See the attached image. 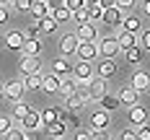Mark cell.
<instances>
[{"label":"cell","mask_w":150,"mask_h":140,"mask_svg":"<svg viewBox=\"0 0 150 140\" xmlns=\"http://www.w3.org/2000/svg\"><path fill=\"white\" fill-rule=\"evenodd\" d=\"M96 49H98V57H101V60H114L117 52H119L117 36H104V39H98V42H96Z\"/></svg>","instance_id":"obj_1"},{"label":"cell","mask_w":150,"mask_h":140,"mask_svg":"<svg viewBox=\"0 0 150 140\" xmlns=\"http://www.w3.org/2000/svg\"><path fill=\"white\" fill-rule=\"evenodd\" d=\"M93 75H96V70H93V62L78 60V62L73 65V78H75V80H80V83H88Z\"/></svg>","instance_id":"obj_2"},{"label":"cell","mask_w":150,"mask_h":140,"mask_svg":"<svg viewBox=\"0 0 150 140\" xmlns=\"http://www.w3.org/2000/svg\"><path fill=\"white\" fill-rule=\"evenodd\" d=\"M23 80H11V83H3V99H11V101H21L23 99Z\"/></svg>","instance_id":"obj_3"},{"label":"cell","mask_w":150,"mask_h":140,"mask_svg":"<svg viewBox=\"0 0 150 140\" xmlns=\"http://www.w3.org/2000/svg\"><path fill=\"white\" fill-rule=\"evenodd\" d=\"M78 44H80V39L75 36L73 31L62 34V36H60V55H62V57H70V55H75Z\"/></svg>","instance_id":"obj_4"},{"label":"cell","mask_w":150,"mask_h":140,"mask_svg":"<svg viewBox=\"0 0 150 140\" xmlns=\"http://www.w3.org/2000/svg\"><path fill=\"white\" fill-rule=\"evenodd\" d=\"M86 88H88V101H98L106 93V78H96L93 75L88 83H86Z\"/></svg>","instance_id":"obj_5"},{"label":"cell","mask_w":150,"mask_h":140,"mask_svg":"<svg viewBox=\"0 0 150 140\" xmlns=\"http://www.w3.org/2000/svg\"><path fill=\"white\" fill-rule=\"evenodd\" d=\"M18 127H21L23 132H36V130H42V127H44V122H42L39 112H34V109H31L29 114L21 119V124H18Z\"/></svg>","instance_id":"obj_6"},{"label":"cell","mask_w":150,"mask_h":140,"mask_svg":"<svg viewBox=\"0 0 150 140\" xmlns=\"http://www.w3.org/2000/svg\"><path fill=\"white\" fill-rule=\"evenodd\" d=\"M122 18H124V11H119L117 5H111V8H104V13H101V21H104L106 26H111V29L122 26Z\"/></svg>","instance_id":"obj_7"},{"label":"cell","mask_w":150,"mask_h":140,"mask_svg":"<svg viewBox=\"0 0 150 140\" xmlns=\"http://www.w3.org/2000/svg\"><path fill=\"white\" fill-rule=\"evenodd\" d=\"M18 70L23 73V75H34V73H42V60L39 57H21V62H18Z\"/></svg>","instance_id":"obj_8"},{"label":"cell","mask_w":150,"mask_h":140,"mask_svg":"<svg viewBox=\"0 0 150 140\" xmlns=\"http://www.w3.org/2000/svg\"><path fill=\"white\" fill-rule=\"evenodd\" d=\"M75 55H78L80 60H86V62H93V57H98L96 42H80V44H78V49H75Z\"/></svg>","instance_id":"obj_9"},{"label":"cell","mask_w":150,"mask_h":140,"mask_svg":"<svg viewBox=\"0 0 150 140\" xmlns=\"http://www.w3.org/2000/svg\"><path fill=\"white\" fill-rule=\"evenodd\" d=\"M52 73H54L57 78L73 75V65H70V60H67V57H54V62H52Z\"/></svg>","instance_id":"obj_10"},{"label":"cell","mask_w":150,"mask_h":140,"mask_svg":"<svg viewBox=\"0 0 150 140\" xmlns=\"http://www.w3.org/2000/svg\"><path fill=\"white\" fill-rule=\"evenodd\" d=\"M75 36H78L80 42H96L98 29H96V23H80V26H78V31H75Z\"/></svg>","instance_id":"obj_11"},{"label":"cell","mask_w":150,"mask_h":140,"mask_svg":"<svg viewBox=\"0 0 150 140\" xmlns=\"http://www.w3.org/2000/svg\"><path fill=\"white\" fill-rule=\"evenodd\" d=\"M129 122L137 124V127H142V124H148V109L135 104V107H129Z\"/></svg>","instance_id":"obj_12"},{"label":"cell","mask_w":150,"mask_h":140,"mask_svg":"<svg viewBox=\"0 0 150 140\" xmlns=\"http://www.w3.org/2000/svg\"><path fill=\"white\" fill-rule=\"evenodd\" d=\"M148 86H150V75H148V73H142V70H140V73L132 75V83H129V88H132V91L142 93V91H148Z\"/></svg>","instance_id":"obj_13"},{"label":"cell","mask_w":150,"mask_h":140,"mask_svg":"<svg viewBox=\"0 0 150 140\" xmlns=\"http://www.w3.org/2000/svg\"><path fill=\"white\" fill-rule=\"evenodd\" d=\"M117 47L119 49H132V47H137V34H129V31H119V36H117Z\"/></svg>","instance_id":"obj_14"},{"label":"cell","mask_w":150,"mask_h":140,"mask_svg":"<svg viewBox=\"0 0 150 140\" xmlns=\"http://www.w3.org/2000/svg\"><path fill=\"white\" fill-rule=\"evenodd\" d=\"M23 42H26L23 31H8V34H5V47H8V49H21Z\"/></svg>","instance_id":"obj_15"},{"label":"cell","mask_w":150,"mask_h":140,"mask_svg":"<svg viewBox=\"0 0 150 140\" xmlns=\"http://www.w3.org/2000/svg\"><path fill=\"white\" fill-rule=\"evenodd\" d=\"M21 52L26 57H39L42 55V39H26L23 47H21Z\"/></svg>","instance_id":"obj_16"},{"label":"cell","mask_w":150,"mask_h":140,"mask_svg":"<svg viewBox=\"0 0 150 140\" xmlns=\"http://www.w3.org/2000/svg\"><path fill=\"white\" fill-rule=\"evenodd\" d=\"M122 31H129V34L142 31V21H140V16H124V18H122Z\"/></svg>","instance_id":"obj_17"},{"label":"cell","mask_w":150,"mask_h":140,"mask_svg":"<svg viewBox=\"0 0 150 140\" xmlns=\"http://www.w3.org/2000/svg\"><path fill=\"white\" fill-rule=\"evenodd\" d=\"M91 127L93 130H106L109 127V112H104V109L101 112H93L91 114Z\"/></svg>","instance_id":"obj_18"},{"label":"cell","mask_w":150,"mask_h":140,"mask_svg":"<svg viewBox=\"0 0 150 140\" xmlns=\"http://www.w3.org/2000/svg\"><path fill=\"white\" fill-rule=\"evenodd\" d=\"M42 91H47V93H57V91H60V78L54 75V73L42 75Z\"/></svg>","instance_id":"obj_19"},{"label":"cell","mask_w":150,"mask_h":140,"mask_svg":"<svg viewBox=\"0 0 150 140\" xmlns=\"http://www.w3.org/2000/svg\"><path fill=\"white\" fill-rule=\"evenodd\" d=\"M137 96H140L137 91H132L129 86H124L117 99H119V104H124V107H135V104H137Z\"/></svg>","instance_id":"obj_20"},{"label":"cell","mask_w":150,"mask_h":140,"mask_svg":"<svg viewBox=\"0 0 150 140\" xmlns=\"http://www.w3.org/2000/svg\"><path fill=\"white\" fill-rule=\"evenodd\" d=\"M29 112H31V107L23 101V99H21V101H13V107H11V119H18V122H21Z\"/></svg>","instance_id":"obj_21"},{"label":"cell","mask_w":150,"mask_h":140,"mask_svg":"<svg viewBox=\"0 0 150 140\" xmlns=\"http://www.w3.org/2000/svg\"><path fill=\"white\" fill-rule=\"evenodd\" d=\"M39 117H42V122H44V124H49V122H60V119H65V112H62V109L49 107V109H44Z\"/></svg>","instance_id":"obj_22"},{"label":"cell","mask_w":150,"mask_h":140,"mask_svg":"<svg viewBox=\"0 0 150 140\" xmlns=\"http://www.w3.org/2000/svg\"><path fill=\"white\" fill-rule=\"evenodd\" d=\"M49 16L57 21V26H60V23H67V21H73V13H70L65 5H57L54 11H49Z\"/></svg>","instance_id":"obj_23"},{"label":"cell","mask_w":150,"mask_h":140,"mask_svg":"<svg viewBox=\"0 0 150 140\" xmlns=\"http://www.w3.org/2000/svg\"><path fill=\"white\" fill-rule=\"evenodd\" d=\"M44 127H47V132H49L54 140H62V138H65V130H67L62 119H60V122H49V124H44Z\"/></svg>","instance_id":"obj_24"},{"label":"cell","mask_w":150,"mask_h":140,"mask_svg":"<svg viewBox=\"0 0 150 140\" xmlns=\"http://www.w3.org/2000/svg\"><path fill=\"white\" fill-rule=\"evenodd\" d=\"M75 86H78V80H75L73 75L60 78V91H57V93H62V96H70V93L75 91Z\"/></svg>","instance_id":"obj_25"},{"label":"cell","mask_w":150,"mask_h":140,"mask_svg":"<svg viewBox=\"0 0 150 140\" xmlns=\"http://www.w3.org/2000/svg\"><path fill=\"white\" fill-rule=\"evenodd\" d=\"M98 104L104 107V112H114V109L119 107V99H117L114 93H104V96L98 99Z\"/></svg>","instance_id":"obj_26"},{"label":"cell","mask_w":150,"mask_h":140,"mask_svg":"<svg viewBox=\"0 0 150 140\" xmlns=\"http://www.w3.org/2000/svg\"><path fill=\"white\" fill-rule=\"evenodd\" d=\"M47 11H49V8H47V3H42V0H34V3H31V8H29V13L34 16V21L44 18V16H47Z\"/></svg>","instance_id":"obj_27"},{"label":"cell","mask_w":150,"mask_h":140,"mask_svg":"<svg viewBox=\"0 0 150 140\" xmlns=\"http://www.w3.org/2000/svg\"><path fill=\"white\" fill-rule=\"evenodd\" d=\"M36 23H39V29H42V34H52V31L57 29V21H54V18L49 16V11H47V16H44V18H39Z\"/></svg>","instance_id":"obj_28"},{"label":"cell","mask_w":150,"mask_h":140,"mask_svg":"<svg viewBox=\"0 0 150 140\" xmlns=\"http://www.w3.org/2000/svg\"><path fill=\"white\" fill-rule=\"evenodd\" d=\"M117 73V62L114 60H101V65H98V78H109Z\"/></svg>","instance_id":"obj_29"},{"label":"cell","mask_w":150,"mask_h":140,"mask_svg":"<svg viewBox=\"0 0 150 140\" xmlns=\"http://www.w3.org/2000/svg\"><path fill=\"white\" fill-rule=\"evenodd\" d=\"M23 88H26V91H36V88H42V73L26 75V78H23Z\"/></svg>","instance_id":"obj_30"},{"label":"cell","mask_w":150,"mask_h":140,"mask_svg":"<svg viewBox=\"0 0 150 140\" xmlns=\"http://www.w3.org/2000/svg\"><path fill=\"white\" fill-rule=\"evenodd\" d=\"M3 140H26V132L21 130V127H11L5 135H0Z\"/></svg>","instance_id":"obj_31"},{"label":"cell","mask_w":150,"mask_h":140,"mask_svg":"<svg viewBox=\"0 0 150 140\" xmlns=\"http://www.w3.org/2000/svg\"><path fill=\"white\" fill-rule=\"evenodd\" d=\"M142 52H145V49H140V47L127 49V62H129V65H137V62L142 60Z\"/></svg>","instance_id":"obj_32"},{"label":"cell","mask_w":150,"mask_h":140,"mask_svg":"<svg viewBox=\"0 0 150 140\" xmlns=\"http://www.w3.org/2000/svg\"><path fill=\"white\" fill-rule=\"evenodd\" d=\"M73 18H75L78 26H80V23H91V11H88V8H80V11H75V13H73Z\"/></svg>","instance_id":"obj_33"},{"label":"cell","mask_w":150,"mask_h":140,"mask_svg":"<svg viewBox=\"0 0 150 140\" xmlns=\"http://www.w3.org/2000/svg\"><path fill=\"white\" fill-rule=\"evenodd\" d=\"M62 5L70 11V13H75V11H80V8H86V0H62Z\"/></svg>","instance_id":"obj_34"},{"label":"cell","mask_w":150,"mask_h":140,"mask_svg":"<svg viewBox=\"0 0 150 140\" xmlns=\"http://www.w3.org/2000/svg\"><path fill=\"white\" fill-rule=\"evenodd\" d=\"M11 127H13V119H11L8 114H0V135H5Z\"/></svg>","instance_id":"obj_35"},{"label":"cell","mask_w":150,"mask_h":140,"mask_svg":"<svg viewBox=\"0 0 150 140\" xmlns=\"http://www.w3.org/2000/svg\"><path fill=\"white\" fill-rule=\"evenodd\" d=\"M11 3H13L16 11H23V13H29V8H31V3H34V0H11Z\"/></svg>","instance_id":"obj_36"},{"label":"cell","mask_w":150,"mask_h":140,"mask_svg":"<svg viewBox=\"0 0 150 140\" xmlns=\"http://www.w3.org/2000/svg\"><path fill=\"white\" fill-rule=\"evenodd\" d=\"M140 49H150V31L148 29L140 31Z\"/></svg>","instance_id":"obj_37"},{"label":"cell","mask_w":150,"mask_h":140,"mask_svg":"<svg viewBox=\"0 0 150 140\" xmlns=\"http://www.w3.org/2000/svg\"><path fill=\"white\" fill-rule=\"evenodd\" d=\"M91 140H111L109 130H91Z\"/></svg>","instance_id":"obj_38"},{"label":"cell","mask_w":150,"mask_h":140,"mask_svg":"<svg viewBox=\"0 0 150 140\" xmlns=\"http://www.w3.org/2000/svg\"><path fill=\"white\" fill-rule=\"evenodd\" d=\"M88 11H91V23H93V21H101V13H104L101 5H91Z\"/></svg>","instance_id":"obj_39"},{"label":"cell","mask_w":150,"mask_h":140,"mask_svg":"<svg viewBox=\"0 0 150 140\" xmlns=\"http://www.w3.org/2000/svg\"><path fill=\"white\" fill-rule=\"evenodd\" d=\"M137 0H114V5L119 8V11H129V8H135Z\"/></svg>","instance_id":"obj_40"},{"label":"cell","mask_w":150,"mask_h":140,"mask_svg":"<svg viewBox=\"0 0 150 140\" xmlns=\"http://www.w3.org/2000/svg\"><path fill=\"white\" fill-rule=\"evenodd\" d=\"M135 135H137V140H150V130H148V124H142V127L137 130Z\"/></svg>","instance_id":"obj_41"},{"label":"cell","mask_w":150,"mask_h":140,"mask_svg":"<svg viewBox=\"0 0 150 140\" xmlns=\"http://www.w3.org/2000/svg\"><path fill=\"white\" fill-rule=\"evenodd\" d=\"M119 140H137V135H135V130H124L119 135Z\"/></svg>","instance_id":"obj_42"},{"label":"cell","mask_w":150,"mask_h":140,"mask_svg":"<svg viewBox=\"0 0 150 140\" xmlns=\"http://www.w3.org/2000/svg\"><path fill=\"white\" fill-rule=\"evenodd\" d=\"M75 140H91V132L88 130H78L75 132Z\"/></svg>","instance_id":"obj_43"},{"label":"cell","mask_w":150,"mask_h":140,"mask_svg":"<svg viewBox=\"0 0 150 140\" xmlns=\"http://www.w3.org/2000/svg\"><path fill=\"white\" fill-rule=\"evenodd\" d=\"M8 21V5H0V23Z\"/></svg>","instance_id":"obj_44"},{"label":"cell","mask_w":150,"mask_h":140,"mask_svg":"<svg viewBox=\"0 0 150 140\" xmlns=\"http://www.w3.org/2000/svg\"><path fill=\"white\" fill-rule=\"evenodd\" d=\"M98 5H101V8H111V5H114V0H98Z\"/></svg>","instance_id":"obj_45"},{"label":"cell","mask_w":150,"mask_h":140,"mask_svg":"<svg viewBox=\"0 0 150 140\" xmlns=\"http://www.w3.org/2000/svg\"><path fill=\"white\" fill-rule=\"evenodd\" d=\"M142 13H150V0H142Z\"/></svg>","instance_id":"obj_46"},{"label":"cell","mask_w":150,"mask_h":140,"mask_svg":"<svg viewBox=\"0 0 150 140\" xmlns=\"http://www.w3.org/2000/svg\"><path fill=\"white\" fill-rule=\"evenodd\" d=\"M0 5H11V0H0Z\"/></svg>","instance_id":"obj_47"},{"label":"cell","mask_w":150,"mask_h":140,"mask_svg":"<svg viewBox=\"0 0 150 140\" xmlns=\"http://www.w3.org/2000/svg\"><path fill=\"white\" fill-rule=\"evenodd\" d=\"M0 101H3V80H0Z\"/></svg>","instance_id":"obj_48"},{"label":"cell","mask_w":150,"mask_h":140,"mask_svg":"<svg viewBox=\"0 0 150 140\" xmlns=\"http://www.w3.org/2000/svg\"><path fill=\"white\" fill-rule=\"evenodd\" d=\"M42 3H47V0H42Z\"/></svg>","instance_id":"obj_49"},{"label":"cell","mask_w":150,"mask_h":140,"mask_svg":"<svg viewBox=\"0 0 150 140\" xmlns=\"http://www.w3.org/2000/svg\"><path fill=\"white\" fill-rule=\"evenodd\" d=\"M26 140H29V138H26Z\"/></svg>","instance_id":"obj_50"}]
</instances>
